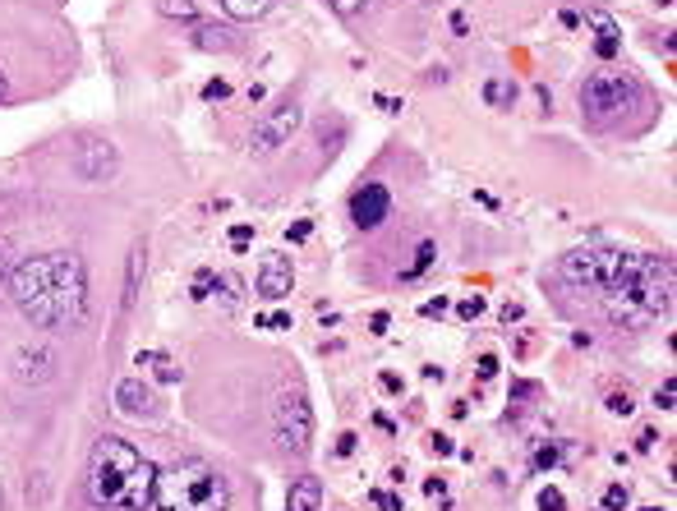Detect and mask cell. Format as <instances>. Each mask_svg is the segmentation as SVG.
<instances>
[{
  "label": "cell",
  "instance_id": "f546056e",
  "mask_svg": "<svg viewBox=\"0 0 677 511\" xmlns=\"http://www.w3.org/2000/svg\"><path fill=\"white\" fill-rule=\"evenodd\" d=\"M475 373H479V382H489L493 373H498V355H479V364H475Z\"/></svg>",
  "mask_w": 677,
  "mask_h": 511
},
{
  "label": "cell",
  "instance_id": "3957f363",
  "mask_svg": "<svg viewBox=\"0 0 677 511\" xmlns=\"http://www.w3.org/2000/svg\"><path fill=\"white\" fill-rule=\"evenodd\" d=\"M641 83H636L627 69H594V74L580 83V115L590 124H613L622 111H632L636 101H641Z\"/></svg>",
  "mask_w": 677,
  "mask_h": 511
},
{
  "label": "cell",
  "instance_id": "ac0fdd59",
  "mask_svg": "<svg viewBox=\"0 0 677 511\" xmlns=\"http://www.w3.org/2000/svg\"><path fill=\"white\" fill-rule=\"evenodd\" d=\"M433 254H438V249H433V240H424V245H420V254H415V263L406 267L401 277L411 281V277H420V272H429V267H433Z\"/></svg>",
  "mask_w": 677,
  "mask_h": 511
},
{
  "label": "cell",
  "instance_id": "ab89813d",
  "mask_svg": "<svg viewBox=\"0 0 677 511\" xmlns=\"http://www.w3.org/2000/svg\"><path fill=\"white\" fill-rule=\"evenodd\" d=\"M502 322H507V327H511V322H521V304H502Z\"/></svg>",
  "mask_w": 677,
  "mask_h": 511
},
{
  "label": "cell",
  "instance_id": "f1b7e54d",
  "mask_svg": "<svg viewBox=\"0 0 677 511\" xmlns=\"http://www.w3.org/2000/svg\"><path fill=\"white\" fill-rule=\"evenodd\" d=\"M157 378H162V382H176V378H180V368H176V359H166V355H157Z\"/></svg>",
  "mask_w": 677,
  "mask_h": 511
},
{
  "label": "cell",
  "instance_id": "e0dca14e",
  "mask_svg": "<svg viewBox=\"0 0 677 511\" xmlns=\"http://www.w3.org/2000/svg\"><path fill=\"white\" fill-rule=\"evenodd\" d=\"M222 10L231 19H258V14L272 10V0H222Z\"/></svg>",
  "mask_w": 677,
  "mask_h": 511
},
{
  "label": "cell",
  "instance_id": "d4e9b609",
  "mask_svg": "<svg viewBox=\"0 0 677 511\" xmlns=\"http://www.w3.org/2000/svg\"><path fill=\"white\" fill-rule=\"evenodd\" d=\"M539 511H566V498L557 489H544L539 493Z\"/></svg>",
  "mask_w": 677,
  "mask_h": 511
},
{
  "label": "cell",
  "instance_id": "8fae6325",
  "mask_svg": "<svg viewBox=\"0 0 677 511\" xmlns=\"http://www.w3.org/2000/svg\"><path fill=\"white\" fill-rule=\"evenodd\" d=\"M115 171V147L111 143H92L78 152V175L83 180H106Z\"/></svg>",
  "mask_w": 677,
  "mask_h": 511
},
{
  "label": "cell",
  "instance_id": "484cf974",
  "mask_svg": "<svg viewBox=\"0 0 677 511\" xmlns=\"http://www.w3.org/2000/svg\"><path fill=\"white\" fill-rule=\"evenodd\" d=\"M249 240H254V226H249V222H235L231 226V245L235 249H249Z\"/></svg>",
  "mask_w": 677,
  "mask_h": 511
},
{
  "label": "cell",
  "instance_id": "b9f144b4",
  "mask_svg": "<svg viewBox=\"0 0 677 511\" xmlns=\"http://www.w3.org/2000/svg\"><path fill=\"white\" fill-rule=\"evenodd\" d=\"M5 97H10V88H5V74H0V101H5Z\"/></svg>",
  "mask_w": 677,
  "mask_h": 511
},
{
  "label": "cell",
  "instance_id": "7c38bea8",
  "mask_svg": "<svg viewBox=\"0 0 677 511\" xmlns=\"http://www.w3.org/2000/svg\"><path fill=\"white\" fill-rule=\"evenodd\" d=\"M14 378L19 382H46L51 378V350H19V359H14Z\"/></svg>",
  "mask_w": 677,
  "mask_h": 511
},
{
  "label": "cell",
  "instance_id": "83f0119b",
  "mask_svg": "<svg viewBox=\"0 0 677 511\" xmlns=\"http://www.w3.org/2000/svg\"><path fill=\"white\" fill-rule=\"evenodd\" d=\"M429 452H433V456H452V452H456V442H452L447 433H433V438H429Z\"/></svg>",
  "mask_w": 677,
  "mask_h": 511
},
{
  "label": "cell",
  "instance_id": "8992f818",
  "mask_svg": "<svg viewBox=\"0 0 677 511\" xmlns=\"http://www.w3.org/2000/svg\"><path fill=\"white\" fill-rule=\"evenodd\" d=\"M277 438L286 452H309V438H313V410L304 391H286L277 405Z\"/></svg>",
  "mask_w": 677,
  "mask_h": 511
},
{
  "label": "cell",
  "instance_id": "ffe728a7",
  "mask_svg": "<svg viewBox=\"0 0 677 511\" xmlns=\"http://www.w3.org/2000/svg\"><path fill=\"white\" fill-rule=\"evenodd\" d=\"M632 507V493L622 489V484H613L608 493H604V511H627Z\"/></svg>",
  "mask_w": 677,
  "mask_h": 511
},
{
  "label": "cell",
  "instance_id": "ee69618b",
  "mask_svg": "<svg viewBox=\"0 0 677 511\" xmlns=\"http://www.w3.org/2000/svg\"><path fill=\"white\" fill-rule=\"evenodd\" d=\"M659 5H668V0H659Z\"/></svg>",
  "mask_w": 677,
  "mask_h": 511
},
{
  "label": "cell",
  "instance_id": "5bb4252c",
  "mask_svg": "<svg viewBox=\"0 0 677 511\" xmlns=\"http://www.w3.org/2000/svg\"><path fill=\"white\" fill-rule=\"evenodd\" d=\"M590 23H594V28H599V37H594V51H599V56L604 60H613V56H618V23H613L608 19V14H590Z\"/></svg>",
  "mask_w": 677,
  "mask_h": 511
},
{
  "label": "cell",
  "instance_id": "9a60e30c",
  "mask_svg": "<svg viewBox=\"0 0 677 511\" xmlns=\"http://www.w3.org/2000/svg\"><path fill=\"white\" fill-rule=\"evenodd\" d=\"M194 46H203V51H231L235 33L231 28H208V23H199V28H194Z\"/></svg>",
  "mask_w": 677,
  "mask_h": 511
},
{
  "label": "cell",
  "instance_id": "ba28073f",
  "mask_svg": "<svg viewBox=\"0 0 677 511\" xmlns=\"http://www.w3.org/2000/svg\"><path fill=\"white\" fill-rule=\"evenodd\" d=\"M387 212H392L387 185H359V189L350 194V222H355L359 231H373V226H383V222H387Z\"/></svg>",
  "mask_w": 677,
  "mask_h": 511
},
{
  "label": "cell",
  "instance_id": "52a82bcc",
  "mask_svg": "<svg viewBox=\"0 0 677 511\" xmlns=\"http://www.w3.org/2000/svg\"><path fill=\"white\" fill-rule=\"evenodd\" d=\"M295 129H300V106H295V101H281V106L263 111V120H258L254 134H249V147H254V152H272V147H281Z\"/></svg>",
  "mask_w": 677,
  "mask_h": 511
},
{
  "label": "cell",
  "instance_id": "f35d334b",
  "mask_svg": "<svg viewBox=\"0 0 677 511\" xmlns=\"http://www.w3.org/2000/svg\"><path fill=\"white\" fill-rule=\"evenodd\" d=\"M355 442H359L355 433H341V438H336V456H350V452H355Z\"/></svg>",
  "mask_w": 677,
  "mask_h": 511
},
{
  "label": "cell",
  "instance_id": "cb8c5ba5",
  "mask_svg": "<svg viewBox=\"0 0 677 511\" xmlns=\"http://www.w3.org/2000/svg\"><path fill=\"white\" fill-rule=\"evenodd\" d=\"M608 410H613V415H622V419H627V415L636 410V401L627 396V391H613V396H608Z\"/></svg>",
  "mask_w": 677,
  "mask_h": 511
},
{
  "label": "cell",
  "instance_id": "60d3db41",
  "mask_svg": "<svg viewBox=\"0 0 677 511\" xmlns=\"http://www.w3.org/2000/svg\"><path fill=\"white\" fill-rule=\"evenodd\" d=\"M383 391H401V378H397V373H383Z\"/></svg>",
  "mask_w": 677,
  "mask_h": 511
},
{
  "label": "cell",
  "instance_id": "7a4b0ae2",
  "mask_svg": "<svg viewBox=\"0 0 677 511\" xmlns=\"http://www.w3.org/2000/svg\"><path fill=\"white\" fill-rule=\"evenodd\" d=\"M231 484L203 461H176L152 475V507L157 511H226Z\"/></svg>",
  "mask_w": 677,
  "mask_h": 511
},
{
  "label": "cell",
  "instance_id": "1f68e13d",
  "mask_svg": "<svg viewBox=\"0 0 677 511\" xmlns=\"http://www.w3.org/2000/svg\"><path fill=\"white\" fill-rule=\"evenodd\" d=\"M539 396V382H511V401H530Z\"/></svg>",
  "mask_w": 677,
  "mask_h": 511
},
{
  "label": "cell",
  "instance_id": "d6986e66",
  "mask_svg": "<svg viewBox=\"0 0 677 511\" xmlns=\"http://www.w3.org/2000/svg\"><path fill=\"white\" fill-rule=\"evenodd\" d=\"M212 281H217V272H212V267H199V277H194V290H189V300H208V295H212Z\"/></svg>",
  "mask_w": 677,
  "mask_h": 511
},
{
  "label": "cell",
  "instance_id": "4fadbf2b",
  "mask_svg": "<svg viewBox=\"0 0 677 511\" xmlns=\"http://www.w3.org/2000/svg\"><path fill=\"white\" fill-rule=\"evenodd\" d=\"M318 502H322V484L304 475V479H295V484H290L286 511H318Z\"/></svg>",
  "mask_w": 677,
  "mask_h": 511
},
{
  "label": "cell",
  "instance_id": "4316f807",
  "mask_svg": "<svg viewBox=\"0 0 677 511\" xmlns=\"http://www.w3.org/2000/svg\"><path fill=\"white\" fill-rule=\"evenodd\" d=\"M258 327H277V332H286V327H290V313H286V309L263 313V318H258Z\"/></svg>",
  "mask_w": 677,
  "mask_h": 511
},
{
  "label": "cell",
  "instance_id": "74e56055",
  "mask_svg": "<svg viewBox=\"0 0 677 511\" xmlns=\"http://www.w3.org/2000/svg\"><path fill=\"white\" fill-rule=\"evenodd\" d=\"M655 442H659V433H655V429H645V433L636 438V452H655Z\"/></svg>",
  "mask_w": 677,
  "mask_h": 511
},
{
  "label": "cell",
  "instance_id": "5b68a950",
  "mask_svg": "<svg viewBox=\"0 0 677 511\" xmlns=\"http://www.w3.org/2000/svg\"><path fill=\"white\" fill-rule=\"evenodd\" d=\"M51 277H56L60 322H83V309H88V281H83V263H78L74 254H51Z\"/></svg>",
  "mask_w": 677,
  "mask_h": 511
},
{
  "label": "cell",
  "instance_id": "d6a6232c",
  "mask_svg": "<svg viewBox=\"0 0 677 511\" xmlns=\"http://www.w3.org/2000/svg\"><path fill=\"white\" fill-rule=\"evenodd\" d=\"M534 466H539V470H548V466H557V447H539V452H534Z\"/></svg>",
  "mask_w": 677,
  "mask_h": 511
},
{
  "label": "cell",
  "instance_id": "7bdbcfd3",
  "mask_svg": "<svg viewBox=\"0 0 677 511\" xmlns=\"http://www.w3.org/2000/svg\"><path fill=\"white\" fill-rule=\"evenodd\" d=\"M641 511H659V507H641Z\"/></svg>",
  "mask_w": 677,
  "mask_h": 511
},
{
  "label": "cell",
  "instance_id": "277c9868",
  "mask_svg": "<svg viewBox=\"0 0 677 511\" xmlns=\"http://www.w3.org/2000/svg\"><path fill=\"white\" fill-rule=\"evenodd\" d=\"M14 304L23 309V318H33L37 327H60V304H56V277H51V254L23 258L10 277Z\"/></svg>",
  "mask_w": 677,
  "mask_h": 511
},
{
  "label": "cell",
  "instance_id": "4dcf8cb0",
  "mask_svg": "<svg viewBox=\"0 0 677 511\" xmlns=\"http://www.w3.org/2000/svg\"><path fill=\"white\" fill-rule=\"evenodd\" d=\"M369 502H378L383 511H401V493H369Z\"/></svg>",
  "mask_w": 677,
  "mask_h": 511
},
{
  "label": "cell",
  "instance_id": "7402d4cb",
  "mask_svg": "<svg viewBox=\"0 0 677 511\" xmlns=\"http://www.w3.org/2000/svg\"><path fill=\"white\" fill-rule=\"evenodd\" d=\"M456 313H461V318H466V322H475L479 313H484V295H466V300L456 304Z\"/></svg>",
  "mask_w": 677,
  "mask_h": 511
},
{
  "label": "cell",
  "instance_id": "30bf717a",
  "mask_svg": "<svg viewBox=\"0 0 677 511\" xmlns=\"http://www.w3.org/2000/svg\"><path fill=\"white\" fill-rule=\"evenodd\" d=\"M115 410L129 419H152L157 415V396L148 391L143 378H120L115 382Z\"/></svg>",
  "mask_w": 677,
  "mask_h": 511
},
{
  "label": "cell",
  "instance_id": "8d00e7d4",
  "mask_svg": "<svg viewBox=\"0 0 677 511\" xmlns=\"http://www.w3.org/2000/svg\"><path fill=\"white\" fill-rule=\"evenodd\" d=\"M655 405L659 410H673V382H664V387L655 391Z\"/></svg>",
  "mask_w": 677,
  "mask_h": 511
},
{
  "label": "cell",
  "instance_id": "44dd1931",
  "mask_svg": "<svg viewBox=\"0 0 677 511\" xmlns=\"http://www.w3.org/2000/svg\"><path fill=\"white\" fill-rule=\"evenodd\" d=\"M231 97V83H226V78H208V83H203V101H226Z\"/></svg>",
  "mask_w": 677,
  "mask_h": 511
},
{
  "label": "cell",
  "instance_id": "2e32d148",
  "mask_svg": "<svg viewBox=\"0 0 677 511\" xmlns=\"http://www.w3.org/2000/svg\"><path fill=\"white\" fill-rule=\"evenodd\" d=\"M484 101L498 106V111H507L511 101H516V83H507V78H489V83H484Z\"/></svg>",
  "mask_w": 677,
  "mask_h": 511
},
{
  "label": "cell",
  "instance_id": "6da1fadb",
  "mask_svg": "<svg viewBox=\"0 0 677 511\" xmlns=\"http://www.w3.org/2000/svg\"><path fill=\"white\" fill-rule=\"evenodd\" d=\"M152 461H143V452L124 438L106 433L97 438L88 461V493L97 507H124V511H143L152 502Z\"/></svg>",
  "mask_w": 677,
  "mask_h": 511
},
{
  "label": "cell",
  "instance_id": "836d02e7",
  "mask_svg": "<svg viewBox=\"0 0 677 511\" xmlns=\"http://www.w3.org/2000/svg\"><path fill=\"white\" fill-rule=\"evenodd\" d=\"M327 5H332L336 14H345V19H350V14H359V10H364V0H327Z\"/></svg>",
  "mask_w": 677,
  "mask_h": 511
},
{
  "label": "cell",
  "instance_id": "9c48e42d",
  "mask_svg": "<svg viewBox=\"0 0 677 511\" xmlns=\"http://www.w3.org/2000/svg\"><path fill=\"white\" fill-rule=\"evenodd\" d=\"M258 295L263 300H286L290 295V286H295V267H290V258L286 254H267L263 258V267H258Z\"/></svg>",
  "mask_w": 677,
  "mask_h": 511
},
{
  "label": "cell",
  "instance_id": "e575fe53",
  "mask_svg": "<svg viewBox=\"0 0 677 511\" xmlns=\"http://www.w3.org/2000/svg\"><path fill=\"white\" fill-rule=\"evenodd\" d=\"M309 231H313V222H295V226H286V240L300 245V240H309Z\"/></svg>",
  "mask_w": 677,
  "mask_h": 511
},
{
  "label": "cell",
  "instance_id": "d590c367",
  "mask_svg": "<svg viewBox=\"0 0 677 511\" xmlns=\"http://www.w3.org/2000/svg\"><path fill=\"white\" fill-rule=\"evenodd\" d=\"M424 318H438V313H447V295H438V300H424Z\"/></svg>",
  "mask_w": 677,
  "mask_h": 511
},
{
  "label": "cell",
  "instance_id": "603a6c76",
  "mask_svg": "<svg viewBox=\"0 0 677 511\" xmlns=\"http://www.w3.org/2000/svg\"><path fill=\"white\" fill-rule=\"evenodd\" d=\"M162 14H180V19H194V0H162Z\"/></svg>",
  "mask_w": 677,
  "mask_h": 511
}]
</instances>
